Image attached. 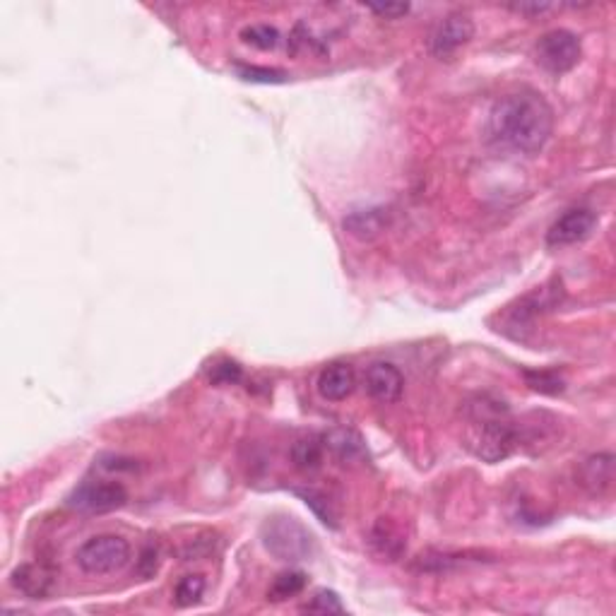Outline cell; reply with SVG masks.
Here are the masks:
<instances>
[{
	"label": "cell",
	"mask_w": 616,
	"mask_h": 616,
	"mask_svg": "<svg viewBox=\"0 0 616 616\" xmlns=\"http://www.w3.org/2000/svg\"><path fill=\"white\" fill-rule=\"evenodd\" d=\"M554 133V109L542 94L523 87L503 94L487 118V138L503 152L535 157Z\"/></svg>",
	"instance_id": "6da1fadb"
},
{
	"label": "cell",
	"mask_w": 616,
	"mask_h": 616,
	"mask_svg": "<svg viewBox=\"0 0 616 616\" xmlns=\"http://www.w3.org/2000/svg\"><path fill=\"white\" fill-rule=\"evenodd\" d=\"M467 422L465 446L482 462H501L511 458L520 443V426L515 424L511 407L494 395H472L462 405Z\"/></svg>",
	"instance_id": "7a4b0ae2"
},
{
	"label": "cell",
	"mask_w": 616,
	"mask_h": 616,
	"mask_svg": "<svg viewBox=\"0 0 616 616\" xmlns=\"http://www.w3.org/2000/svg\"><path fill=\"white\" fill-rule=\"evenodd\" d=\"M128 539L121 535H97L85 539L75 552V564L87 576H111V573L123 571L130 564Z\"/></svg>",
	"instance_id": "3957f363"
},
{
	"label": "cell",
	"mask_w": 616,
	"mask_h": 616,
	"mask_svg": "<svg viewBox=\"0 0 616 616\" xmlns=\"http://www.w3.org/2000/svg\"><path fill=\"white\" fill-rule=\"evenodd\" d=\"M265 549L280 561H304L313 552V537L304 525L289 515H275L260 530Z\"/></svg>",
	"instance_id": "277c9868"
},
{
	"label": "cell",
	"mask_w": 616,
	"mask_h": 616,
	"mask_svg": "<svg viewBox=\"0 0 616 616\" xmlns=\"http://www.w3.org/2000/svg\"><path fill=\"white\" fill-rule=\"evenodd\" d=\"M535 61L549 75H566L583 58V44H580L578 34L571 29H552V32L542 34L535 44Z\"/></svg>",
	"instance_id": "5b68a950"
},
{
	"label": "cell",
	"mask_w": 616,
	"mask_h": 616,
	"mask_svg": "<svg viewBox=\"0 0 616 616\" xmlns=\"http://www.w3.org/2000/svg\"><path fill=\"white\" fill-rule=\"evenodd\" d=\"M128 491L121 482H85L70 494L68 506L80 513L102 515L126 506Z\"/></svg>",
	"instance_id": "8992f818"
},
{
	"label": "cell",
	"mask_w": 616,
	"mask_h": 616,
	"mask_svg": "<svg viewBox=\"0 0 616 616\" xmlns=\"http://www.w3.org/2000/svg\"><path fill=\"white\" fill-rule=\"evenodd\" d=\"M475 37V22L472 17L453 13L446 15L441 22L434 27L429 37V49L438 58H450L453 53H458L462 46L470 44Z\"/></svg>",
	"instance_id": "52a82bcc"
},
{
	"label": "cell",
	"mask_w": 616,
	"mask_h": 616,
	"mask_svg": "<svg viewBox=\"0 0 616 616\" xmlns=\"http://www.w3.org/2000/svg\"><path fill=\"white\" fill-rule=\"evenodd\" d=\"M597 227V215L588 207H573L561 215L547 231V244L552 248L576 246L585 241Z\"/></svg>",
	"instance_id": "ba28073f"
},
{
	"label": "cell",
	"mask_w": 616,
	"mask_h": 616,
	"mask_svg": "<svg viewBox=\"0 0 616 616\" xmlns=\"http://www.w3.org/2000/svg\"><path fill=\"white\" fill-rule=\"evenodd\" d=\"M364 388L381 405H393L402 398L405 378H402L398 366L390 364V361H373L364 373Z\"/></svg>",
	"instance_id": "9c48e42d"
},
{
	"label": "cell",
	"mask_w": 616,
	"mask_h": 616,
	"mask_svg": "<svg viewBox=\"0 0 616 616\" xmlns=\"http://www.w3.org/2000/svg\"><path fill=\"white\" fill-rule=\"evenodd\" d=\"M390 219H393V212L388 210L385 205H371V207H361V210L349 212L342 222V229L347 231L352 239L357 241H376L388 231Z\"/></svg>",
	"instance_id": "30bf717a"
},
{
	"label": "cell",
	"mask_w": 616,
	"mask_h": 616,
	"mask_svg": "<svg viewBox=\"0 0 616 616\" xmlns=\"http://www.w3.org/2000/svg\"><path fill=\"white\" fill-rule=\"evenodd\" d=\"M321 438L325 450H330V455L340 460L342 465H359V462L369 458L364 438H361L359 431L349 429V426H335V429H330Z\"/></svg>",
	"instance_id": "8fae6325"
},
{
	"label": "cell",
	"mask_w": 616,
	"mask_h": 616,
	"mask_svg": "<svg viewBox=\"0 0 616 616\" xmlns=\"http://www.w3.org/2000/svg\"><path fill=\"white\" fill-rule=\"evenodd\" d=\"M580 487L590 496H604L614 487V455L612 453H595L583 460L578 470Z\"/></svg>",
	"instance_id": "7c38bea8"
},
{
	"label": "cell",
	"mask_w": 616,
	"mask_h": 616,
	"mask_svg": "<svg viewBox=\"0 0 616 616\" xmlns=\"http://www.w3.org/2000/svg\"><path fill=\"white\" fill-rule=\"evenodd\" d=\"M316 388L323 400L342 402L354 393V388H357V376H354V369L345 364V361H335V364H328L321 373H318Z\"/></svg>",
	"instance_id": "4fadbf2b"
},
{
	"label": "cell",
	"mask_w": 616,
	"mask_h": 616,
	"mask_svg": "<svg viewBox=\"0 0 616 616\" xmlns=\"http://www.w3.org/2000/svg\"><path fill=\"white\" fill-rule=\"evenodd\" d=\"M53 583V573L39 564H22L10 573V585L27 600H46L53 592Z\"/></svg>",
	"instance_id": "5bb4252c"
},
{
	"label": "cell",
	"mask_w": 616,
	"mask_h": 616,
	"mask_svg": "<svg viewBox=\"0 0 616 616\" xmlns=\"http://www.w3.org/2000/svg\"><path fill=\"white\" fill-rule=\"evenodd\" d=\"M369 544L373 554L383 561H398L407 552V539L402 530L390 518H378L369 532Z\"/></svg>",
	"instance_id": "9a60e30c"
},
{
	"label": "cell",
	"mask_w": 616,
	"mask_h": 616,
	"mask_svg": "<svg viewBox=\"0 0 616 616\" xmlns=\"http://www.w3.org/2000/svg\"><path fill=\"white\" fill-rule=\"evenodd\" d=\"M482 552H426L414 561V568L424 573H448L467 564H484Z\"/></svg>",
	"instance_id": "2e32d148"
},
{
	"label": "cell",
	"mask_w": 616,
	"mask_h": 616,
	"mask_svg": "<svg viewBox=\"0 0 616 616\" xmlns=\"http://www.w3.org/2000/svg\"><path fill=\"white\" fill-rule=\"evenodd\" d=\"M323 453H325L323 438L304 436L292 446V462L304 472L318 470L323 462Z\"/></svg>",
	"instance_id": "e0dca14e"
},
{
	"label": "cell",
	"mask_w": 616,
	"mask_h": 616,
	"mask_svg": "<svg viewBox=\"0 0 616 616\" xmlns=\"http://www.w3.org/2000/svg\"><path fill=\"white\" fill-rule=\"evenodd\" d=\"M308 585V576L304 571H284L272 580L268 597L272 602H284L289 600V597L301 595V592L306 590Z\"/></svg>",
	"instance_id": "ac0fdd59"
},
{
	"label": "cell",
	"mask_w": 616,
	"mask_h": 616,
	"mask_svg": "<svg viewBox=\"0 0 616 616\" xmlns=\"http://www.w3.org/2000/svg\"><path fill=\"white\" fill-rule=\"evenodd\" d=\"M205 588H207V583L200 573H188V576H183L179 583H176L174 602L183 609L193 607V604H198L200 600H203Z\"/></svg>",
	"instance_id": "d6986e66"
},
{
	"label": "cell",
	"mask_w": 616,
	"mask_h": 616,
	"mask_svg": "<svg viewBox=\"0 0 616 616\" xmlns=\"http://www.w3.org/2000/svg\"><path fill=\"white\" fill-rule=\"evenodd\" d=\"M241 39H244L246 44L256 46L260 51H272L280 46L282 34L280 29L272 25H248L241 29Z\"/></svg>",
	"instance_id": "ffe728a7"
},
{
	"label": "cell",
	"mask_w": 616,
	"mask_h": 616,
	"mask_svg": "<svg viewBox=\"0 0 616 616\" xmlns=\"http://www.w3.org/2000/svg\"><path fill=\"white\" fill-rule=\"evenodd\" d=\"M304 612H311V614H342L345 612V604H342L340 595L333 590H318L316 595L311 597L304 604Z\"/></svg>",
	"instance_id": "44dd1931"
},
{
	"label": "cell",
	"mask_w": 616,
	"mask_h": 616,
	"mask_svg": "<svg viewBox=\"0 0 616 616\" xmlns=\"http://www.w3.org/2000/svg\"><path fill=\"white\" fill-rule=\"evenodd\" d=\"M299 494L304 496L306 506H311L313 511H316L318 518H321L325 525L337 527V515L333 513V508H330L328 496L321 494V491H313V489H308V491H299Z\"/></svg>",
	"instance_id": "7402d4cb"
},
{
	"label": "cell",
	"mask_w": 616,
	"mask_h": 616,
	"mask_svg": "<svg viewBox=\"0 0 616 616\" xmlns=\"http://www.w3.org/2000/svg\"><path fill=\"white\" fill-rule=\"evenodd\" d=\"M525 378H527V385H530L532 390H539V393L556 395L564 390V381H561V378L552 371H537V373L527 371Z\"/></svg>",
	"instance_id": "603a6c76"
},
{
	"label": "cell",
	"mask_w": 616,
	"mask_h": 616,
	"mask_svg": "<svg viewBox=\"0 0 616 616\" xmlns=\"http://www.w3.org/2000/svg\"><path fill=\"white\" fill-rule=\"evenodd\" d=\"M241 378H244V371H241V366L236 364V361H219V364L212 366L210 371V381L215 385H234L239 383Z\"/></svg>",
	"instance_id": "cb8c5ba5"
},
{
	"label": "cell",
	"mask_w": 616,
	"mask_h": 616,
	"mask_svg": "<svg viewBox=\"0 0 616 616\" xmlns=\"http://www.w3.org/2000/svg\"><path fill=\"white\" fill-rule=\"evenodd\" d=\"M239 77L248 82H284L287 75L275 68H256V65H241Z\"/></svg>",
	"instance_id": "d4e9b609"
},
{
	"label": "cell",
	"mask_w": 616,
	"mask_h": 616,
	"mask_svg": "<svg viewBox=\"0 0 616 616\" xmlns=\"http://www.w3.org/2000/svg\"><path fill=\"white\" fill-rule=\"evenodd\" d=\"M366 10L385 20H400L410 13V3H385V5H366Z\"/></svg>",
	"instance_id": "484cf974"
},
{
	"label": "cell",
	"mask_w": 616,
	"mask_h": 616,
	"mask_svg": "<svg viewBox=\"0 0 616 616\" xmlns=\"http://www.w3.org/2000/svg\"><path fill=\"white\" fill-rule=\"evenodd\" d=\"M508 8H511L513 13H520V15H542V13H549V10H554L556 5H549V3H520V5H508Z\"/></svg>",
	"instance_id": "4316f807"
},
{
	"label": "cell",
	"mask_w": 616,
	"mask_h": 616,
	"mask_svg": "<svg viewBox=\"0 0 616 616\" xmlns=\"http://www.w3.org/2000/svg\"><path fill=\"white\" fill-rule=\"evenodd\" d=\"M138 571H140L145 578L154 576V571H157V552H154V549H145V552L140 554Z\"/></svg>",
	"instance_id": "83f0119b"
}]
</instances>
